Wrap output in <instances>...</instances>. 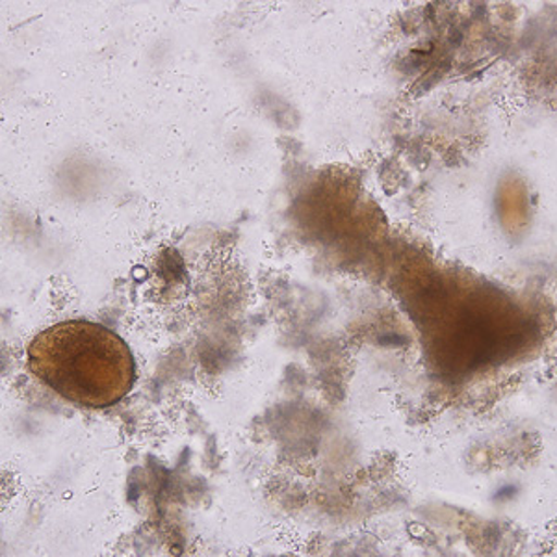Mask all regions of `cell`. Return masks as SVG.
Masks as SVG:
<instances>
[{
  "instance_id": "6da1fadb",
  "label": "cell",
  "mask_w": 557,
  "mask_h": 557,
  "mask_svg": "<svg viewBox=\"0 0 557 557\" xmlns=\"http://www.w3.org/2000/svg\"><path fill=\"white\" fill-rule=\"evenodd\" d=\"M28 367L62 398L89 409L115 406L136 380L134 357L123 338L84 320L41 331L28 346Z\"/></svg>"
}]
</instances>
